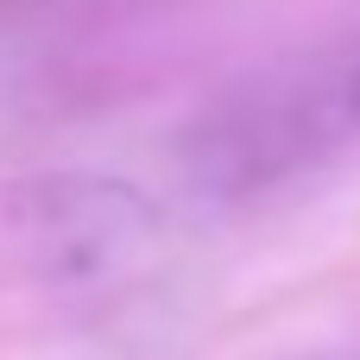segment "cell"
I'll list each match as a JSON object with an SVG mask.
<instances>
[{
	"label": "cell",
	"mask_w": 360,
	"mask_h": 360,
	"mask_svg": "<svg viewBox=\"0 0 360 360\" xmlns=\"http://www.w3.org/2000/svg\"><path fill=\"white\" fill-rule=\"evenodd\" d=\"M6 240L44 285H101L146 259L158 209L120 177H38L6 202Z\"/></svg>",
	"instance_id": "cell-2"
},
{
	"label": "cell",
	"mask_w": 360,
	"mask_h": 360,
	"mask_svg": "<svg viewBox=\"0 0 360 360\" xmlns=\"http://www.w3.org/2000/svg\"><path fill=\"white\" fill-rule=\"evenodd\" d=\"M310 360H360V342H348V348H329V354H310Z\"/></svg>",
	"instance_id": "cell-4"
},
{
	"label": "cell",
	"mask_w": 360,
	"mask_h": 360,
	"mask_svg": "<svg viewBox=\"0 0 360 360\" xmlns=\"http://www.w3.org/2000/svg\"><path fill=\"white\" fill-rule=\"evenodd\" d=\"M360 146V32L278 57L221 89L177 139L184 184L202 202L272 196Z\"/></svg>",
	"instance_id": "cell-1"
},
{
	"label": "cell",
	"mask_w": 360,
	"mask_h": 360,
	"mask_svg": "<svg viewBox=\"0 0 360 360\" xmlns=\"http://www.w3.org/2000/svg\"><path fill=\"white\" fill-rule=\"evenodd\" d=\"M38 6H51V0H0V32H6V25H19L25 13H38Z\"/></svg>",
	"instance_id": "cell-3"
}]
</instances>
